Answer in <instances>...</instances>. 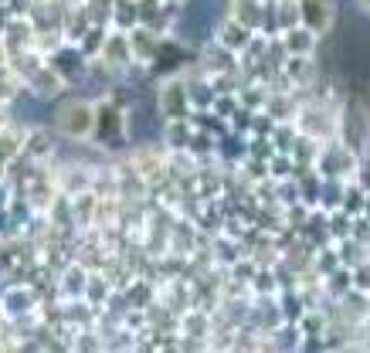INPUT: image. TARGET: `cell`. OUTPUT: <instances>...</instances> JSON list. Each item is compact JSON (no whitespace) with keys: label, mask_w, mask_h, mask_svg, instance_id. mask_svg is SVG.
I'll return each instance as SVG.
<instances>
[{"label":"cell","mask_w":370,"mask_h":353,"mask_svg":"<svg viewBox=\"0 0 370 353\" xmlns=\"http://www.w3.org/2000/svg\"><path fill=\"white\" fill-rule=\"evenodd\" d=\"M224 0H190L187 11L180 14V34L187 41H201L214 31V24L221 21Z\"/></svg>","instance_id":"cell-1"}]
</instances>
